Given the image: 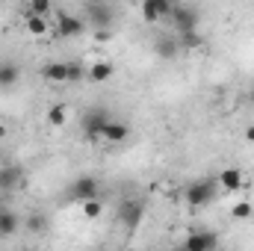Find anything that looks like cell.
<instances>
[{"instance_id": "9a60e30c", "label": "cell", "mask_w": 254, "mask_h": 251, "mask_svg": "<svg viewBox=\"0 0 254 251\" xmlns=\"http://www.w3.org/2000/svg\"><path fill=\"white\" fill-rule=\"evenodd\" d=\"M18 228H21V219L12 210L0 207V237H12V234H18Z\"/></svg>"}, {"instance_id": "7402d4cb", "label": "cell", "mask_w": 254, "mask_h": 251, "mask_svg": "<svg viewBox=\"0 0 254 251\" xmlns=\"http://www.w3.org/2000/svg\"><path fill=\"white\" fill-rule=\"evenodd\" d=\"M252 213H254V207L249 201H237V204L231 207V216H234V219H252Z\"/></svg>"}, {"instance_id": "6da1fadb", "label": "cell", "mask_w": 254, "mask_h": 251, "mask_svg": "<svg viewBox=\"0 0 254 251\" xmlns=\"http://www.w3.org/2000/svg\"><path fill=\"white\" fill-rule=\"evenodd\" d=\"M219 192H222V187H219L216 178H201V181H192L190 187L184 189V201L192 210H201V207H210L219 198Z\"/></svg>"}, {"instance_id": "7c38bea8", "label": "cell", "mask_w": 254, "mask_h": 251, "mask_svg": "<svg viewBox=\"0 0 254 251\" xmlns=\"http://www.w3.org/2000/svg\"><path fill=\"white\" fill-rule=\"evenodd\" d=\"M21 80V65L15 60H0V89H12Z\"/></svg>"}, {"instance_id": "5b68a950", "label": "cell", "mask_w": 254, "mask_h": 251, "mask_svg": "<svg viewBox=\"0 0 254 251\" xmlns=\"http://www.w3.org/2000/svg\"><path fill=\"white\" fill-rule=\"evenodd\" d=\"M68 198H71V201H77V204H83V201H89V198H98V181H95L92 175L77 178V181L71 184Z\"/></svg>"}, {"instance_id": "ac0fdd59", "label": "cell", "mask_w": 254, "mask_h": 251, "mask_svg": "<svg viewBox=\"0 0 254 251\" xmlns=\"http://www.w3.org/2000/svg\"><path fill=\"white\" fill-rule=\"evenodd\" d=\"M80 210H83V216H86L89 222H95V219L104 216V201H101V198H89V201L80 204Z\"/></svg>"}, {"instance_id": "2e32d148", "label": "cell", "mask_w": 254, "mask_h": 251, "mask_svg": "<svg viewBox=\"0 0 254 251\" xmlns=\"http://www.w3.org/2000/svg\"><path fill=\"white\" fill-rule=\"evenodd\" d=\"M24 27H27V33H33V36H45V33H48V18H45V15H36V12L27 9V15H24Z\"/></svg>"}, {"instance_id": "9c48e42d", "label": "cell", "mask_w": 254, "mask_h": 251, "mask_svg": "<svg viewBox=\"0 0 254 251\" xmlns=\"http://www.w3.org/2000/svg\"><path fill=\"white\" fill-rule=\"evenodd\" d=\"M181 51H184V48H181V42H178L175 36H160V39L154 42V54H157L160 60H166V63H172Z\"/></svg>"}, {"instance_id": "e0dca14e", "label": "cell", "mask_w": 254, "mask_h": 251, "mask_svg": "<svg viewBox=\"0 0 254 251\" xmlns=\"http://www.w3.org/2000/svg\"><path fill=\"white\" fill-rule=\"evenodd\" d=\"M110 77H113V63H92V68H89L92 83H107Z\"/></svg>"}, {"instance_id": "44dd1931", "label": "cell", "mask_w": 254, "mask_h": 251, "mask_svg": "<svg viewBox=\"0 0 254 251\" xmlns=\"http://www.w3.org/2000/svg\"><path fill=\"white\" fill-rule=\"evenodd\" d=\"M92 21H95L98 27H110V24H113V12H110V9L95 6V9H92Z\"/></svg>"}, {"instance_id": "52a82bcc", "label": "cell", "mask_w": 254, "mask_h": 251, "mask_svg": "<svg viewBox=\"0 0 254 251\" xmlns=\"http://www.w3.org/2000/svg\"><path fill=\"white\" fill-rule=\"evenodd\" d=\"M184 249L187 251H213L219 249V237L210 234V231H195L184 240Z\"/></svg>"}, {"instance_id": "83f0119b", "label": "cell", "mask_w": 254, "mask_h": 251, "mask_svg": "<svg viewBox=\"0 0 254 251\" xmlns=\"http://www.w3.org/2000/svg\"><path fill=\"white\" fill-rule=\"evenodd\" d=\"M3 136H6V127L0 125V139H3Z\"/></svg>"}, {"instance_id": "f1b7e54d", "label": "cell", "mask_w": 254, "mask_h": 251, "mask_svg": "<svg viewBox=\"0 0 254 251\" xmlns=\"http://www.w3.org/2000/svg\"><path fill=\"white\" fill-rule=\"evenodd\" d=\"M249 101H252V104H254V89H252V95H249Z\"/></svg>"}, {"instance_id": "5bb4252c", "label": "cell", "mask_w": 254, "mask_h": 251, "mask_svg": "<svg viewBox=\"0 0 254 251\" xmlns=\"http://www.w3.org/2000/svg\"><path fill=\"white\" fill-rule=\"evenodd\" d=\"M42 77L48 83H68V63H48L42 68Z\"/></svg>"}, {"instance_id": "d6986e66", "label": "cell", "mask_w": 254, "mask_h": 251, "mask_svg": "<svg viewBox=\"0 0 254 251\" xmlns=\"http://www.w3.org/2000/svg\"><path fill=\"white\" fill-rule=\"evenodd\" d=\"M65 122H68V107H65V104H54V107L48 110V125L63 127Z\"/></svg>"}, {"instance_id": "ba28073f", "label": "cell", "mask_w": 254, "mask_h": 251, "mask_svg": "<svg viewBox=\"0 0 254 251\" xmlns=\"http://www.w3.org/2000/svg\"><path fill=\"white\" fill-rule=\"evenodd\" d=\"M172 3L175 0H142V18L148 24H157L172 12Z\"/></svg>"}, {"instance_id": "cb8c5ba5", "label": "cell", "mask_w": 254, "mask_h": 251, "mask_svg": "<svg viewBox=\"0 0 254 251\" xmlns=\"http://www.w3.org/2000/svg\"><path fill=\"white\" fill-rule=\"evenodd\" d=\"M83 77H86L83 63H68V83H80Z\"/></svg>"}, {"instance_id": "277c9868", "label": "cell", "mask_w": 254, "mask_h": 251, "mask_svg": "<svg viewBox=\"0 0 254 251\" xmlns=\"http://www.w3.org/2000/svg\"><path fill=\"white\" fill-rule=\"evenodd\" d=\"M54 33H57L60 39H74V36L83 33V21H80L77 15H71V12H57Z\"/></svg>"}, {"instance_id": "8992f818", "label": "cell", "mask_w": 254, "mask_h": 251, "mask_svg": "<svg viewBox=\"0 0 254 251\" xmlns=\"http://www.w3.org/2000/svg\"><path fill=\"white\" fill-rule=\"evenodd\" d=\"M142 216H145V204L142 201H122L119 219H122V225H125L127 231H136L139 222H142Z\"/></svg>"}, {"instance_id": "d4e9b609", "label": "cell", "mask_w": 254, "mask_h": 251, "mask_svg": "<svg viewBox=\"0 0 254 251\" xmlns=\"http://www.w3.org/2000/svg\"><path fill=\"white\" fill-rule=\"evenodd\" d=\"M45 228H48L45 216H30V219H27V231H30V234H42Z\"/></svg>"}, {"instance_id": "4316f807", "label": "cell", "mask_w": 254, "mask_h": 251, "mask_svg": "<svg viewBox=\"0 0 254 251\" xmlns=\"http://www.w3.org/2000/svg\"><path fill=\"white\" fill-rule=\"evenodd\" d=\"M246 142H254V125L246 127Z\"/></svg>"}, {"instance_id": "7a4b0ae2", "label": "cell", "mask_w": 254, "mask_h": 251, "mask_svg": "<svg viewBox=\"0 0 254 251\" xmlns=\"http://www.w3.org/2000/svg\"><path fill=\"white\" fill-rule=\"evenodd\" d=\"M113 119V113L107 110V107H92V110H86L83 116H80V130H83V139H89V142H98L101 139V130L104 125Z\"/></svg>"}, {"instance_id": "603a6c76", "label": "cell", "mask_w": 254, "mask_h": 251, "mask_svg": "<svg viewBox=\"0 0 254 251\" xmlns=\"http://www.w3.org/2000/svg\"><path fill=\"white\" fill-rule=\"evenodd\" d=\"M51 9H54V0H30V12H36V15H51Z\"/></svg>"}, {"instance_id": "8fae6325", "label": "cell", "mask_w": 254, "mask_h": 251, "mask_svg": "<svg viewBox=\"0 0 254 251\" xmlns=\"http://www.w3.org/2000/svg\"><path fill=\"white\" fill-rule=\"evenodd\" d=\"M127 136H130V127H127L125 122H116V119H110V122L104 125V130H101V139H104V142H113V145L127 142Z\"/></svg>"}, {"instance_id": "30bf717a", "label": "cell", "mask_w": 254, "mask_h": 251, "mask_svg": "<svg viewBox=\"0 0 254 251\" xmlns=\"http://www.w3.org/2000/svg\"><path fill=\"white\" fill-rule=\"evenodd\" d=\"M216 181H219L222 192H237V189L246 187V175H243L240 169H234V166H231V169H222Z\"/></svg>"}, {"instance_id": "4fadbf2b", "label": "cell", "mask_w": 254, "mask_h": 251, "mask_svg": "<svg viewBox=\"0 0 254 251\" xmlns=\"http://www.w3.org/2000/svg\"><path fill=\"white\" fill-rule=\"evenodd\" d=\"M21 178H24V175H21L18 166H3V169H0V189H3V192L18 189L21 187Z\"/></svg>"}, {"instance_id": "484cf974", "label": "cell", "mask_w": 254, "mask_h": 251, "mask_svg": "<svg viewBox=\"0 0 254 251\" xmlns=\"http://www.w3.org/2000/svg\"><path fill=\"white\" fill-rule=\"evenodd\" d=\"M95 39H98V42H110L113 36H110V30H107V27H98V33H95Z\"/></svg>"}, {"instance_id": "3957f363", "label": "cell", "mask_w": 254, "mask_h": 251, "mask_svg": "<svg viewBox=\"0 0 254 251\" xmlns=\"http://www.w3.org/2000/svg\"><path fill=\"white\" fill-rule=\"evenodd\" d=\"M166 18H169V24H172L175 33H190V30H198V24H201L198 9L184 6V3H172V12Z\"/></svg>"}, {"instance_id": "ffe728a7", "label": "cell", "mask_w": 254, "mask_h": 251, "mask_svg": "<svg viewBox=\"0 0 254 251\" xmlns=\"http://www.w3.org/2000/svg\"><path fill=\"white\" fill-rule=\"evenodd\" d=\"M178 42H181V48L184 51H195V48H201V33L198 30H190V33H178Z\"/></svg>"}]
</instances>
